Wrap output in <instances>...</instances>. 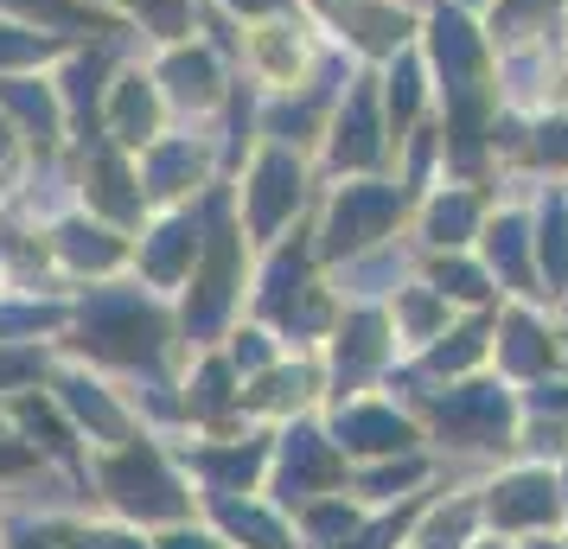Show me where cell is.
<instances>
[{"mask_svg": "<svg viewBox=\"0 0 568 549\" xmlns=\"http://www.w3.org/2000/svg\"><path fill=\"white\" fill-rule=\"evenodd\" d=\"M287 205H301V166L282 154H268L262 160V173H256V199H250V217H256V231H275L287 217Z\"/></svg>", "mask_w": 568, "mask_h": 549, "instance_id": "cell-2", "label": "cell"}, {"mask_svg": "<svg viewBox=\"0 0 568 549\" xmlns=\"http://www.w3.org/2000/svg\"><path fill=\"white\" fill-rule=\"evenodd\" d=\"M7 103L27 115L32 141H52V103H45V90H32V83H7Z\"/></svg>", "mask_w": 568, "mask_h": 549, "instance_id": "cell-9", "label": "cell"}, {"mask_svg": "<svg viewBox=\"0 0 568 549\" xmlns=\"http://www.w3.org/2000/svg\"><path fill=\"white\" fill-rule=\"evenodd\" d=\"M352 20H358V39L371 45V52H389V45L403 39V13H384V7H358Z\"/></svg>", "mask_w": 568, "mask_h": 549, "instance_id": "cell-10", "label": "cell"}, {"mask_svg": "<svg viewBox=\"0 0 568 549\" xmlns=\"http://www.w3.org/2000/svg\"><path fill=\"white\" fill-rule=\"evenodd\" d=\"M377 115H371V96H352V115H345V129H338V160L345 166H371L377 160Z\"/></svg>", "mask_w": 568, "mask_h": 549, "instance_id": "cell-4", "label": "cell"}, {"mask_svg": "<svg viewBox=\"0 0 568 549\" xmlns=\"http://www.w3.org/2000/svg\"><path fill=\"white\" fill-rule=\"evenodd\" d=\"M542 262H549V275H568V224L562 217L542 224Z\"/></svg>", "mask_w": 568, "mask_h": 549, "instance_id": "cell-13", "label": "cell"}, {"mask_svg": "<svg viewBox=\"0 0 568 549\" xmlns=\"http://www.w3.org/2000/svg\"><path fill=\"white\" fill-rule=\"evenodd\" d=\"M97 199H103L115 217H134V205H141V199L129 192V173H122L115 154H97Z\"/></svg>", "mask_w": 568, "mask_h": 549, "instance_id": "cell-8", "label": "cell"}, {"mask_svg": "<svg viewBox=\"0 0 568 549\" xmlns=\"http://www.w3.org/2000/svg\"><path fill=\"white\" fill-rule=\"evenodd\" d=\"M0 7H27V13H45V20H78L71 0H0Z\"/></svg>", "mask_w": 568, "mask_h": 549, "instance_id": "cell-17", "label": "cell"}, {"mask_svg": "<svg viewBox=\"0 0 568 549\" xmlns=\"http://www.w3.org/2000/svg\"><path fill=\"white\" fill-rule=\"evenodd\" d=\"M389 217H396V192H384V185H352L333 211V250H352V243L384 236Z\"/></svg>", "mask_w": 568, "mask_h": 549, "instance_id": "cell-1", "label": "cell"}, {"mask_svg": "<svg viewBox=\"0 0 568 549\" xmlns=\"http://www.w3.org/2000/svg\"><path fill=\"white\" fill-rule=\"evenodd\" d=\"M134 7H141L160 32H180L185 27V0H134Z\"/></svg>", "mask_w": 568, "mask_h": 549, "instance_id": "cell-16", "label": "cell"}, {"mask_svg": "<svg viewBox=\"0 0 568 549\" xmlns=\"http://www.w3.org/2000/svg\"><path fill=\"white\" fill-rule=\"evenodd\" d=\"M440 294H460V301H479V294H486V282H479L473 268H460V262H454V268L440 262Z\"/></svg>", "mask_w": 568, "mask_h": 549, "instance_id": "cell-14", "label": "cell"}, {"mask_svg": "<svg viewBox=\"0 0 568 549\" xmlns=\"http://www.w3.org/2000/svg\"><path fill=\"white\" fill-rule=\"evenodd\" d=\"M466 224H473V205L454 199V205H435V243H460Z\"/></svg>", "mask_w": 568, "mask_h": 549, "instance_id": "cell-11", "label": "cell"}, {"mask_svg": "<svg viewBox=\"0 0 568 549\" xmlns=\"http://www.w3.org/2000/svg\"><path fill=\"white\" fill-rule=\"evenodd\" d=\"M185 256H199V231H192V224H173V231H160V243H154V256H148V268H154L160 282H173Z\"/></svg>", "mask_w": 568, "mask_h": 549, "instance_id": "cell-7", "label": "cell"}, {"mask_svg": "<svg viewBox=\"0 0 568 549\" xmlns=\"http://www.w3.org/2000/svg\"><path fill=\"white\" fill-rule=\"evenodd\" d=\"M542 154H549V160H568V122H562V129H542Z\"/></svg>", "mask_w": 568, "mask_h": 549, "instance_id": "cell-18", "label": "cell"}, {"mask_svg": "<svg viewBox=\"0 0 568 549\" xmlns=\"http://www.w3.org/2000/svg\"><path fill=\"white\" fill-rule=\"evenodd\" d=\"M166 83H173V96H185V103H211L217 96V71H211L205 52H192V58L180 52L166 64Z\"/></svg>", "mask_w": 568, "mask_h": 549, "instance_id": "cell-5", "label": "cell"}, {"mask_svg": "<svg viewBox=\"0 0 568 549\" xmlns=\"http://www.w3.org/2000/svg\"><path fill=\"white\" fill-rule=\"evenodd\" d=\"M435 58H440V71H447V83H454L460 96H473V78H479V39H473V27H466L460 13H440L435 20Z\"/></svg>", "mask_w": 568, "mask_h": 549, "instance_id": "cell-3", "label": "cell"}, {"mask_svg": "<svg viewBox=\"0 0 568 549\" xmlns=\"http://www.w3.org/2000/svg\"><path fill=\"white\" fill-rule=\"evenodd\" d=\"M389 109H396V122H409V109H415V64H396V78H389Z\"/></svg>", "mask_w": 568, "mask_h": 549, "instance_id": "cell-15", "label": "cell"}, {"mask_svg": "<svg viewBox=\"0 0 568 549\" xmlns=\"http://www.w3.org/2000/svg\"><path fill=\"white\" fill-rule=\"evenodd\" d=\"M52 45V39H39V32H7L0 27V64H27V58H39Z\"/></svg>", "mask_w": 568, "mask_h": 549, "instance_id": "cell-12", "label": "cell"}, {"mask_svg": "<svg viewBox=\"0 0 568 549\" xmlns=\"http://www.w3.org/2000/svg\"><path fill=\"white\" fill-rule=\"evenodd\" d=\"M243 13H268V7H282V0H236Z\"/></svg>", "mask_w": 568, "mask_h": 549, "instance_id": "cell-19", "label": "cell"}, {"mask_svg": "<svg viewBox=\"0 0 568 549\" xmlns=\"http://www.w3.org/2000/svg\"><path fill=\"white\" fill-rule=\"evenodd\" d=\"M115 134H122V141L154 134V96L141 90V78H129L122 83V96H115Z\"/></svg>", "mask_w": 568, "mask_h": 549, "instance_id": "cell-6", "label": "cell"}]
</instances>
